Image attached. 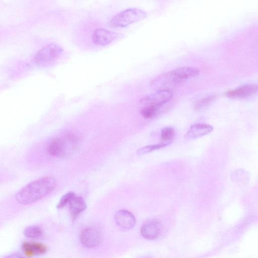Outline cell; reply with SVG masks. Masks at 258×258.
Returning <instances> with one entry per match:
<instances>
[{
    "label": "cell",
    "instance_id": "obj_20",
    "mask_svg": "<svg viewBox=\"0 0 258 258\" xmlns=\"http://www.w3.org/2000/svg\"><path fill=\"white\" fill-rule=\"evenodd\" d=\"M216 98L215 96L211 95L196 101L194 103V107L195 110H201L208 106Z\"/></svg>",
    "mask_w": 258,
    "mask_h": 258
},
{
    "label": "cell",
    "instance_id": "obj_4",
    "mask_svg": "<svg viewBox=\"0 0 258 258\" xmlns=\"http://www.w3.org/2000/svg\"><path fill=\"white\" fill-rule=\"evenodd\" d=\"M62 48L55 43L49 44L40 49L34 55L33 61L38 66L47 65L58 58Z\"/></svg>",
    "mask_w": 258,
    "mask_h": 258
},
{
    "label": "cell",
    "instance_id": "obj_21",
    "mask_svg": "<svg viewBox=\"0 0 258 258\" xmlns=\"http://www.w3.org/2000/svg\"><path fill=\"white\" fill-rule=\"evenodd\" d=\"M75 197L76 196L74 192L69 191L67 192L61 197L56 206L57 208L60 209L64 207L68 204H70Z\"/></svg>",
    "mask_w": 258,
    "mask_h": 258
},
{
    "label": "cell",
    "instance_id": "obj_7",
    "mask_svg": "<svg viewBox=\"0 0 258 258\" xmlns=\"http://www.w3.org/2000/svg\"><path fill=\"white\" fill-rule=\"evenodd\" d=\"M102 239L100 230L95 227H88L81 233L80 240L85 247L91 248L98 245Z\"/></svg>",
    "mask_w": 258,
    "mask_h": 258
},
{
    "label": "cell",
    "instance_id": "obj_6",
    "mask_svg": "<svg viewBox=\"0 0 258 258\" xmlns=\"http://www.w3.org/2000/svg\"><path fill=\"white\" fill-rule=\"evenodd\" d=\"M173 91L169 90H156L155 92L141 99L140 103L145 106H162L172 98Z\"/></svg>",
    "mask_w": 258,
    "mask_h": 258
},
{
    "label": "cell",
    "instance_id": "obj_9",
    "mask_svg": "<svg viewBox=\"0 0 258 258\" xmlns=\"http://www.w3.org/2000/svg\"><path fill=\"white\" fill-rule=\"evenodd\" d=\"M162 232V225L156 219L145 222L142 226L141 233L145 238L150 240L157 238Z\"/></svg>",
    "mask_w": 258,
    "mask_h": 258
},
{
    "label": "cell",
    "instance_id": "obj_14",
    "mask_svg": "<svg viewBox=\"0 0 258 258\" xmlns=\"http://www.w3.org/2000/svg\"><path fill=\"white\" fill-rule=\"evenodd\" d=\"M69 205L70 215L73 220L76 219L86 208L85 201L80 197H75Z\"/></svg>",
    "mask_w": 258,
    "mask_h": 258
},
{
    "label": "cell",
    "instance_id": "obj_11",
    "mask_svg": "<svg viewBox=\"0 0 258 258\" xmlns=\"http://www.w3.org/2000/svg\"><path fill=\"white\" fill-rule=\"evenodd\" d=\"M258 92L257 84H248L236 89L229 90L227 96L233 99H244L249 97Z\"/></svg>",
    "mask_w": 258,
    "mask_h": 258
},
{
    "label": "cell",
    "instance_id": "obj_19",
    "mask_svg": "<svg viewBox=\"0 0 258 258\" xmlns=\"http://www.w3.org/2000/svg\"><path fill=\"white\" fill-rule=\"evenodd\" d=\"M168 145L166 143L161 142L157 144L147 145L139 149L137 153L139 155H143L150 153L153 151L164 148Z\"/></svg>",
    "mask_w": 258,
    "mask_h": 258
},
{
    "label": "cell",
    "instance_id": "obj_17",
    "mask_svg": "<svg viewBox=\"0 0 258 258\" xmlns=\"http://www.w3.org/2000/svg\"><path fill=\"white\" fill-rule=\"evenodd\" d=\"M174 130L169 126L163 128L161 132V140L162 142L170 144L175 137Z\"/></svg>",
    "mask_w": 258,
    "mask_h": 258
},
{
    "label": "cell",
    "instance_id": "obj_8",
    "mask_svg": "<svg viewBox=\"0 0 258 258\" xmlns=\"http://www.w3.org/2000/svg\"><path fill=\"white\" fill-rule=\"evenodd\" d=\"M120 34L103 28L96 29L93 32L92 40L93 43L100 46L109 44L116 39Z\"/></svg>",
    "mask_w": 258,
    "mask_h": 258
},
{
    "label": "cell",
    "instance_id": "obj_1",
    "mask_svg": "<svg viewBox=\"0 0 258 258\" xmlns=\"http://www.w3.org/2000/svg\"><path fill=\"white\" fill-rule=\"evenodd\" d=\"M55 179L51 176L39 178L26 185L16 195L21 204L34 203L50 193L56 186Z\"/></svg>",
    "mask_w": 258,
    "mask_h": 258
},
{
    "label": "cell",
    "instance_id": "obj_15",
    "mask_svg": "<svg viewBox=\"0 0 258 258\" xmlns=\"http://www.w3.org/2000/svg\"><path fill=\"white\" fill-rule=\"evenodd\" d=\"M173 71L183 82L187 79L196 77L199 74V70L190 67H181Z\"/></svg>",
    "mask_w": 258,
    "mask_h": 258
},
{
    "label": "cell",
    "instance_id": "obj_5",
    "mask_svg": "<svg viewBox=\"0 0 258 258\" xmlns=\"http://www.w3.org/2000/svg\"><path fill=\"white\" fill-rule=\"evenodd\" d=\"M182 82L173 71H171L158 76L151 82V85L156 90L172 91L173 89Z\"/></svg>",
    "mask_w": 258,
    "mask_h": 258
},
{
    "label": "cell",
    "instance_id": "obj_10",
    "mask_svg": "<svg viewBox=\"0 0 258 258\" xmlns=\"http://www.w3.org/2000/svg\"><path fill=\"white\" fill-rule=\"evenodd\" d=\"M116 224L124 229H132L135 225L136 219L134 215L126 210H120L114 214Z\"/></svg>",
    "mask_w": 258,
    "mask_h": 258
},
{
    "label": "cell",
    "instance_id": "obj_18",
    "mask_svg": "<svg viewBox=\"0 0 258 258\" xmlns=\"http://www.w3.org/2000/svg\"><path fill=\"white\" fill-rule=\"evenodd\" d=\"M24 234L25 236L30 238H38L42 236L43 232L40 227L31 226L25 229Z\"/></svg>",
    "mask_w": 258,
    "mask_h": 258
},
{
    "label": "cell",
    "instance_id": "obj_2",
    "mask_svg": "<svg viewBox=\"0 0 258 258\" xmlns=\"http://www.w3.org/2000/svg\"><path fill=\"white\" fill-rule=\"evenodd\" d=\"M79 143L78 137L73 134H66L52 139L48 145V153L55 157H62L71 154Z\"/></svg>",
    "mask_w": 258,
    "mask_h": 258
},
{
    "label": "cell",
    "instance_id": "obj_13",
    "mask_svg": "<svg viewBox=\"0 0 258 258\" xmlns=\"http://www.w3.org/2000/svg\"><path fill=\"white\" fill-rule=\"evenodd\" d=\"M22 248L24 254L28 257L44 254L47 250L45 245L37 242H25L22 244Z\"/></svg>",
    "mask_w": 258,
    "mask_h": 258
},
{
    "label": "cell",
    "instance_id": "obj_12",
    "mask_svg": "<svg viewBox=\"0 0 258 258\" xmlns=\"http://www.w3.org/2000/svg\"><path fill=\"white\" fill-rule=\"evenodd\" d=\"M213 130V126L208 124H194L189 127L184 138L186 139H197L210 133Z\"/></svg>",
    "mask_w": 258,
    "mask_h": 258
},
{
    "label": "cell",
    "instance_id": "obj_3",
    "mask_svg": "<svg viewBox=\"0 0 258 258\" xmlns=\"http://www.w3.org/2000/svg\"><path fill=\"white\" fill-rule=\"evenodd\" d=\"M147 17V14L145 11L137 8H130L113 16L110 19L109 24L114 27L123 28L143 20Z\"/></svg>",
    "mask_w": 258,
    "mask_h": 258
},
{
    "label": "cell",
    "instance_id": "obj_16",
    "mask_svg": "<svg viewBox=\"0 0 258 258\" xmlns=\"http://www.w3.org/2000/svg\"><path fill=\"white\" fill-rule=\"evenodd\" d=\"M160 107L161 106H145L140 110V114L145 118H153L160 113Z\"/></svg>",
    "mask_w": 258,
    "mask_h": 258
}]
</instances>
